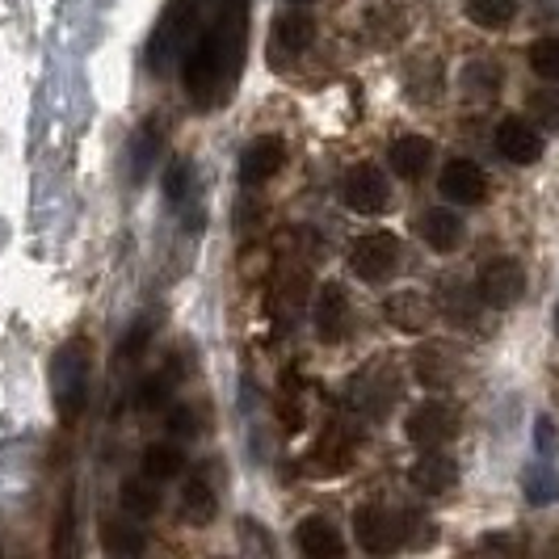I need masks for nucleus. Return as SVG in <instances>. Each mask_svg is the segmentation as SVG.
Segmentation results:
<instances>
[{
	"mask_svg": "<svg viewBox=\"0 0 559 559\" xmlns=\"http://www.w3.org/2000/svg\"><path fill=\"white\" fill-rule=\"evenodd\" d=\"M395 265H400V240L392 231H366L349 245V270H354V278L370 282V286L392 278Z\"/></svg>",
	"mask_w": 559,
	"mask_h": 559,
	"instance_id": "nucleus-4",
	"label": "nucleus"
},
{
	"mask_svg": "<svg viewBox=\"0 0 559 559\" xmlns=\"http://www.w3.org/2000/svg\"><path fill=\"white\" fill-rule=\"evenodd\" d=\"M459 433V408L447 400H425L408 417V442L420 450H442Z\"/></svg>",
	"mask_w": 559,
	"mask_h": 559,
	"instance_id": "nucleus-9",
	"label": "nucleus"
},
{
	"mask_svg": "<svg viewBox=\"0 0 559 559\" xmlns=\"http://www.w3.org/2000/svg\"><path fill=\"white\" fill-rule=\"evenodd\" d=\"M420 240L433 252H454L463 245V219L454 211H425L420 215Z\"/></svg>",
	"mask_w": 559,
	"mask_h": 559,
	"instance_id": "nucleus-20",
	"label": "nucleus"
},
{
	"mask_svg": "<svg viewBox=\"0 0 559 559\" xmlns=\"http://www.w3.org/2000/svg\"><path fill=\"white\" fill-rule=\"evenodd\" d=\"M497 152H501L509 165H538V156H543V135H538V127L526 122V118H501L497 122Z\"/></svg>",
	"mask_w": 559,
	"mask_h": 559,
	"instance_id": "nucleus-12",
	"label": "nucleus"
},
{
	"mask_svg": "<svg viewBox=\"0 0 559 559\" xmlns=\"http://www.w3.org/2000/svg\"><path fill=\"white\" fill-rule=\"evenodd\" d=\"M395 370L388 362H374V366H366V370H358V379L349 383V408L358 413V417H370V420H379V417H388L392 413V404H395Z\"/></svg>",
	"mask_w": 559,
	"mask_h": 559,
	"instance_id": "nucleus-5",
	"label": "nucleus"
},
{
	"mask_svg": "<svg viewBox=\"0 0 559 559\" xmlns=\"http://www.w3.org/2000/svg\"><path fill=\"white\" fill-rule=\"evenodd\" d=\"M556 324H559V311H556Z\"/></svg>",
	"mask_w": 559,
	"mask_h": 559,
	"instance_id": "nucleus-41",
	"label": "nucleus"
},
{
	"mask_svg": "<svg viewBox=\"0 0 559 559\" xmlns=\"http://www.w3.org/2000/svg\"><path fill=\"white\" fill-rule=\"evenodd\" d=\"M295 543H299V551L311 559L345 556V538H341V531H336L329 518H304L299 531H295Z\"/></svg>",
	"mask_w": 559,
	"mask_h": 559,
	"instance_id": "nucleus-18",
	"label": "nucleus"
},
{
	"mask_svg": "<svg viewBox=\"0 0 559 559\" xmlns=\"http://www.w3.org/2000/svg\"><path fill=\"white\" fill-rule=\"evenodd\" d=\"M392 168L395 177H404V181H420L425 173H429V165H433V143L425 140V135H400V140L392 143Z\"/></svg>",
	"mask_w": 559,
	"mask_h": 559,
	"instance_id": "nucleus-19",
	"label": "nucleus"
},
{
	"mask_svg": "<svg viewBox=\"0 0 559 559\" xmlns=\"http://www.w3.org/2000/svg\"><path fill=\"white\" fill-rule=\"evenodd\" d=\"M147 336H152L147 324H140L131 336H122V345H118V362H135V358L143 354V345H147Z\"/></svg>",
	"mask_w": 559,
	"mask_h": 559,
	"instance_id": "nucleus-37",
	"label": "nucleus"
},
{
	"mask_svg": "<svg viewBox=\"0 0 559 559\" xmlns=\"http://www.w3.org/2000/svg\"><path fill=\"white\" fill-rule=\"evenodd\" d=\"M538 447H543V450L551 447V420H547V417L538 420Z\"/></svg>",
	"mask_w": 559,
	"mask_h": 559,
	"instance_id": "nucleus-39",
	"label": "nucleus"
},
{
	"mask_svg": "<svg viewBox=\"0 0 559 559\" xmlns=\"http://www.w3.org/2000/svg\"><path fill=\"white\" fill-rule=\"evenodd\" d=\"M438 190L447 202H459V206H479L488 198V177L476 160H450L438 177Z\"/></svg>",
	"mask_w": 559,
	"mask_h": 559,
	"instance_id": "nucleus-13",
	"label": "nucleus"
},
{
	"mask_svg": "<svg viewBox=\"0 0 559 559\" xmlns=\"http://www.w3.org/2000/svg\"><path fill=\"white\" fill-rule=\"evenodd\" d=\"M476 290L488 308H513V304L526 295V270H522V261H513V257H492V261L479 270Z\"/></svg>",
	"mask_w": 559,
	"mask_h": 559,
	"instance_id": "nucleus-8",
	"label": "nucleus"
},
{
	"mask_svg": "<svg viewBox=\"0 0 559 559\" xmlns=\"http://www.w3.org/2000/svg\"><path fill=\"white\" fill-rule=\"evenodd\" d=\"M362 34L379 47H392V43L404 38V13H395L392 4H379L362 17Z\"/></svg>",
	"mask_w": 559,
	"mask_h": 559,
	"instance_id": "nucleus-26",
	"label": "nucleus"
},
{
	"mask_svg": "<svg viewBox=\"0 0 559 559\" xmlns=\"http://www.w3.org/2000/svg\"><path fill=\"white\" fill-rule=\"evenodd\" d=\"M354 450H358V433H349L345 425H329V429L320 433V442L308 450L304 472L316 479L345 476V472L354 467Z\"/></svg>",
	"mask_w": 559,
	"mask_h": 559,
	"instance_id": "nucleus-7",
	"label": "nucleus"
},
{
	"mask_svg": "<svg viewBox=\"0 0 559 559\" xmlns=\"http://www.w3.org/2000/svg\"><path fill=\"white\" fill-rule=\"evenodd\" d=\"M286 165V143L278 135H261V140H252L245 147V156H240V181L245 186H265L278 168Z\"/></svg>",
	"mask_w": 559,
	"mask_h": 559,
	"instance_id": "nucleus-15",
	"label": "nucleus"
},
{
	"mask_svg": "<svg viewBox=\"0 0 559 559\" xmlns=\"http://www.w3.org/2000/svg\"><path fill=\"white\" fill-rule=\"evenodd\" d=\"M459 379V354L447 341H429L417 349V383L429 392H442Z\"/></svg>",
	"mask_w": 559,
	"mask_h": 559,
	"instance_id": "nucleus-16",
	"label": "nucleus"
},
{
	"mask_svg": "<svg viewBox=\"0 0 559 559\" xmlns=\"http://www.w3.org/2000/svg\"><path fill=\"white\" fill-rule=\"evenodd\" d=\"M479 290H472V286H459V282H447V290L438 295V308H442V316L447 320H454V324H476V311H479Z\"/></svg>",
	"mask_w": 559,
	"mask_h": 559,
	"instance_id": "nucleus-25",
	"label": "nucleus"
},
{
	"mask_svg": "<svg viewBox=\"0 0 559 559\" xmlns=\"http://www.w3.org/2000/svg\"><path fill=\"white\" fill-rule=\"evenodd\" d=\"M341 194H345V206H349L354 215H383V211L392 206V186H388L383 168H374V165L349 168Z\"/></svg>",
	"mask_w": 559,
	"mask_h": 559,
	"instance_id": "nucleus-10",
	"label": "nucleus"
},
{
	"mask_svg": "<svg viewBox=\"0 0 559 559\" xmlns=\"http://www.w3.org/2000/svg\"><path fill=\"white\" fill-rule=\"evenodd\" d=\"M186 472V450L177 442H152L143 450V476L156 479V484H168Z\"/></svg>",
	"mask_w": 559,
	"mask_h": 559,
	"instance_id": "nucleus-22",
	"label": "nucleus"
},
{
	"mask_svg": "<svg viewBox=\"0 0 559 559\" xmlns=\"http://www.w3.org/2000/svg\"><path fill=\"white\" fill-rule=\"evenodd\" d=\"M88 374H93V349L84 336H72L56 354L51 366V388H56V408L63 420H76L88 404Z\"/></svg>",
	"mask_w": 559,
	"mask_h": 559,
	"instance_id": "nucleus-2",
	"label": "nucleus"
},
{
	"mask_svg": "<svg viewBox=\"0 0 559 559\" xmlns=\"http://www.w3.org/2000/svg\"><path fill=\"white\" fill-rule=\"evenodd\" d=\"M526 497H531V504L559 501V476L551 467H534L531 476H526Z\"/></svg>",
	"mask_w": 559,
	"mask_h": 559,
	"instance_id": "nucleus-35",
	"label": "nucleus"
},
{
	"mask_svg": "<svg viewBox=\"0 0 559 559\" xmlns=\"http://www.w3.org/2000/svg\"><path fill=\"white\" fill-rule=\"evenodd\" d=\"M102 547H106V556H143L147 551V538H143L140 526H127V522H106V531H102Z\"/></svg>",
	"mask_w": 559,
	"mask_h": 559,
	"instance_id": "nucleus-28",
	"label": "nucleus"
},
{
	"mask_svg": "<svg viewBox=\"0 0 559 559\" xmlns=\"http://www.w3.org/2000/svg\"><path fill=\"white\" fill-rule=\"evenodd\" d=\"M215 513H219V497H215V488H211L202 476L190 479V484H186V492H181V522H190V526H206V522H215Z\"/></svg>",
	"mask_w": 559,
	"mask_h": 559,
	"instance_id": "nucleus-23",
	"label": "nucleus"
},
{
	"mask_svg": "<svg viewBox=\"0 0 559 559\" xmlns=\"http://www.w3.org/2000/svg\"><path fill=\"white\" fill-rule=\"evenodd\" d=\"M433 299L425 295V290H395L392 299L383 304V320L392 324L395 333H420V329H429L433 324Z\"/></svg>",
	"mask_w": 559,
	"mask_h": 559,
	"instance_id": "nucleus-14",
	"label": "nucleus"
},
{
	"mask_svg": "<svg viewBox=\"0 0 559 559\" xmlns=\"http://www.w3.org/2000/svg\"><path fill=\"white\" fill-rule=\"evenodd\" d=\"M311 320H316V336H320L324 345L345 341L354 311H349V295H345V286H341V282H324V286H320L316 308H311Z\"/></svg>",
	"mask_w": 559,
	"mask_h": 559,
	"instance_id": "nucleus-11",
	"label": "nucleus"
},
{
	"mask_svg": "<svg viewBox=\"0 0 559 559\" xmlns=\"http://www.w3.org/2000/svg\"><path fill=\"white\" fill-rule=\"evenodd\" d=\"M501 81H504V72L492 63V59H476V63H467V72H463V93H467V97H479V102H488V97H497Z\"/></svg>",
	"mask_w": 559,
	"mask_h": 559,
	"instance_id": "nucleus-30",
	"label": "nucleus"
},
{
	"mask_svg": "<svg viewBox=\"0 0 559 559\" xmlns=\"http://www.w3.org/2000/svg\"><path fill=\"white\" fill-rule=\"evenodd\" d=\"M118 501L122 509L131 513V518H152L156 509H160V492H156V479H122V488H118Z\"/></svg>",
	"mask_w": 559,
	"mask_h": 559,
	"instance_id": "nucleus-27",
	"label": "nucleus"
},
{
	"mask_svg": "<svg viewBox=\"0 0 559 559\" xmlns=\"http://www.w3.org/2000/svg\"><path fill=\"white\" fill-rule=\"evenodd\" d=\"M168 429H173V433H194V413H190V408H173Z\"/></svg>",
	"mask_w": 559,
	"mask_h": 559,
	"instance_id": "nucleus-38",
	"label": "nucleus"
},
{
	"mask_svg": "<svg viewBox=\"0 0 559 559\" xmlns=\"http://www.w3.org/2000/svg\"><path fill=\"white\" fill-rule=\"evenodd\" d=\"M311 43H316V17L308 13H282L274 22V47L282 56H304Z\"/></svg>",
	"mask_w": 559,
	"mask_h": 559,
	"instance_id": "nucleus-21",
	"label": "nucleus"
},
{
	"mask_svg": "<svg viewBox=\"0 0 559 559\" xmlns=\"http://www.w3.org/2000/svg\"><path fill=\"white\" fill-rule=\"evenodd\" d=\"M194 4L190 0H173L165 9V17H160V26L152 34V43H147V68L152 72H165L168 59L181 56V47H190V38H194Z\"/></svg>",
	"mask_w": 559,
	"mask_h": 559,
	"instance_id": "nucleus-3",
	"label": "nucleus"
},
{
	"mask_svg": "<svg viewBox=\"0 0 559 559\" xmlns=\"http://www.w3.org/2000/svg\"><path fill=\"white\" fill-rule=\"evenodd\" d=\"M245 13H249V0H224L215 22L194 29L181 63V81L198 106L224 102L227 81L236 76V59L245 51Z\"/></svg>",
	"mask_w": 559,
	"mask_h": 559,
	"instance_id": "nucleus-1",
	"label": "nucleus"
},
{
	"mask_svg": "<svg viewBox=\"0 0 559 559\" xmlns=\"http://www.w3.org/2000/svg\"><path fill=\"white\" fill-rule=\"evenodd\" d=\"M354 538L366 556H395L404 547V522L388 504H362L354 513Z\"/></svg>",
	"mask_w": 559,
	"mask_h": 559,
	"instance_id": "nucleus-6",
	"label": "nucleus"
},
{
	"mask_svg": "<svg viewBox=\"0 0 559 559\" xmlns=\"http://www.w3.org/2000/svg\"><path fill=\"white\" fill-rule=\"evenodd\" d=\"M518 9H522V0H467V17L479 29H504L518 17Z\"/></svg>",
	"mask_w": 559,
	"mask_h": 559,
	"instance_id": "nucleus-29",
	"label": "nucleus"
},
{
	"mask_svg": "<svg viewBox=\"0 0 559 559\" xmlns=\"http://www.w3.org/2000/svg\"><path fill=\"white\" fill-rule=\"evenodd\" d=\"M404 84H408V97L413 102H438L442 97V68L433 56H420L408 63L404 72Z\"/></svg>",
	"mask_w": 559,
	"mask_h": 559,
	"instance_id": "nucleus-24",
	"label": "nucleus"
},
{
	"mask_svg": "<svg viewBox=\"0 0 559 559\" xmlns=\"http://www.w3.org/2000/svg\"><path fill=\"white\" fill-rule=\"evenodd\" d=\"M160 118H147L140 131V140H135V181H143L147 177V168H152V160H156V152H160Z\"/></svg>",
	"mask_w": 559,
	"mask_h": 559,
	"instance_id": "nucleus-32",
	"label": "nucleus"
},
{
	"mask_svg": "<svg viewBox=\"0 0 559 559\" xmlns=\"http://www.w3.org/2000/svg\"><path fill=\"white\" fill-rule=\"evenodd\" d=\"M173 383H177V370L173 374H147L140 383V392H135V408H143V413H160L168 400H173Z\"/></svg>",
	"mask_w": 559,
	"mask_h": 559,
	"instance_id": "nucleus-31",
	"label": "nucleus"
},
{
	"mask_svg": "<svg viewBox=\"0 0 559 559\" xmlns=\"http://www.w3.org/2000/svg\"><path fill=\"white\" fill-rule=\"evenodd\" d=\"M295 4H311V0H295Z\"/></svg>",
	"mask_w": 559,
	"mask_h": 559,
	"instance_id": "nucleus-40",
	"label": "nucleus"
},
{
	"mask_svg": "<svg viewBox=\"0 0 559 559\" xmlns=\"http://www.w3.org/2000/svg\"><path fill=\"white\" fill-rule=\"evenodd\" d=\"M526 110L534 114L538 127L559 131V88H534L531 97H526Z\"/></svg>",
	"mask_w": 559,
	"mask_h": 559,
	"instance_id": "nucleus-34",
	"label": "nucleus"
},
{
	"mask_svg": "<svg viewBox=\"0 0 559 559\" xmlns=\"http://www.w3.org/2000/svg\"><path fill=\"white\" fill-rule=\"evenodd\" d=\"M190 181H194V165L190 160H177V165L168 168V181H165L168 202H181V198L190 194Z\"/></svg>",
	"mask_w": 559,
	"mask_h": 559,
	"instance_id": "nucleus-36",
	"label": "nucleus"
},
{
	"mask_svg": "<svg viewBox=\"0 0 559 559\" xmlns=\"http://www.w3.org/2000/svg\"><path fill=\"white\" fill-rule=\"evenodd\" d=\"M408 479H413V488L425 492V497H447V492H454V484H459V463L447 459L442 450H425V459L413 463Z\"/></svg>",
	"mask_w": 559,
	"mask_h": 559,
	"instance_id": "nucleus-17",
	"label": "nucleus"
},
{
	"mask_svg": "<svg viewBox=\"0 0 559 559\" xmlns=\"http://www.w3.org/2000/svg\"><path fill=\"white\" fill-rule=\"evenodd\" d=\"M531 68H534V76L559 84V34H551V38H538V43H534V47H531Z\"/></svg>",
	"mask_w": 559,
	"mask_h": 559,
	"instance_id": "nucleus-33",
	"label": "nucleus"
}]
</instances>
